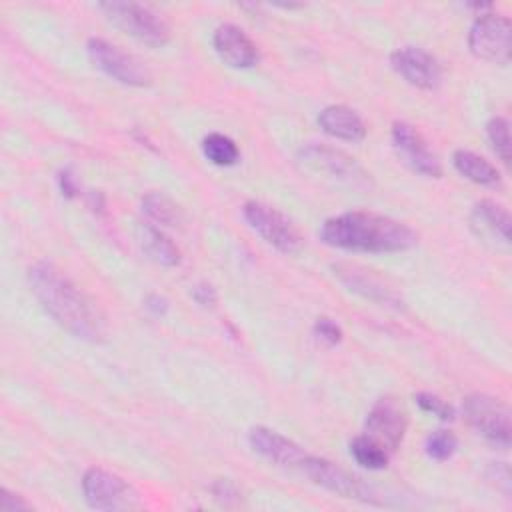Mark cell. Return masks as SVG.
<instances>
[{
    "instance_id": "obj_20",
    "label": "cell",
    "mask_w": 512,
    "mask_h": 512,
    "mask_svg": "<svg viewBox=\"0 0 512 512\" xmlns=\"http://www.w3.org/2000/svg\"><path fill=\"white\" fill-rule=\"evenodd\" d=\"M452 164L454 168L470 182L474 184H480V186H500L502 178H500V172L496 170V166L492 162H488L486 158H482L480 154L472 152V150H464V148H458L454 154H452Z\"/></svg>"
},
{
    "instance_id": "obj_10",
    "label": "cell",
    "mask_w": 512,
    "mask_h": 512,
    "mask_svg": "<svg viewBox=\"0 0 512 512\" xmlns=\"http://www.w3.org/2000/svg\"><path fill=\"white\" fill-rule=\"evenodd\" d=\"M298 472L304 474L316 486H320L332 494H338L342 498L372 500L370 488L360 478H356L354 474L346 472L344 468L336 466L334 462H330L326 458L308 454Z\"/></svg>"
},
{
    "instance_id": "obj_1",
    "label": "cell",
    "mask_w": 512,
    "mask_h": 512,
    "mask_svg": "<svg viewBox=\"0 0 512 512\" xmlns=\"http://www.w3.org/2000/svg\"><path fill=\"white\" fill-rule=\"evenodd\" d=\"M28 284L42 308L72 336L94 344L106 338V318L98 304L52 262L32 264Z\"/></svg>"
},
{
    "instance_id": "obj_31",
    "label": "cell",
    "mask_w": 512,
    "mask_h": 512,
    "mask_svg": "<svg viewBox=\"0 0 512 512\" xmlns=\"http://www.w3.org/2000/svg\"><path fill=\"white\" fill-rule=\"evenodd\" d=\"M490 470H492L490 478H498V486H496V488H500V490L508 496V494H510V472H508V464H506V462H494V464L490 466Z\"/></svg>"
},
{
    "instance_id": "obj_11",
    "label": "cell",
    "mask_w": 512,
    "mask_h": 512,
    "mask_svg": "<svg viewBox=\"0 0 512 512\" xmlns=\"http://www.w3.org/2000/svg\"><path fill=\"white\" fill-rule=\"evenodd\" d=\"M406 426V412L394 398L386 396L376 400L374 406L370 408L364 422V434L392 454L400 448L406 434Z\"/></svg>"
},
{
    "instance_id": "obj_25",
    "label": "cell",
    "mask_w": 512,
    "mask_h": 512,
    "mask_svg": "<svg viewBox=\"0 0 512 512\" xmlns=\"http://www.w3.org/2000/svg\"><path fill=\"white\" fill-rule=\"evenodd\" d=\"M458 448V440L456 436L450 432V430H434L428 434L426 442H424V450L426 454L436 460V462H444V460H450L454 456Z\"/></svg>"
},
{
    "instance_id": "obj_2",
    "label": "cell",
    "mask_w": 512,
    "mask_h": 512,
    "mask_svg": "<svg viewBox=\"0 0 512 512\" xmlns=\"http://www.w3.org/2000/svg\"><path fill=\"white\" fill-rule=\"evenodd\" d=\"M324 244L350 252H404L418 244V234L408 224L366 210H352L324 220L320 228Z\"/></svg>"
},
{
    "instance_id": "obj_30",
    "label": "cell",
    "mask_w": 512,
    "mask_h": 512,
    "mask_svg": "<svg viewBox=\"0 0 512 512\" xmlns=\"http://www.w3.org/2000/svg\"><path fill=\"white\" fill-rule=\"evenodd\" d=\"M190 294H192V298H194L200 306H204V308H212V306L216 304V290H214L210 284H206V282L196 284Z\"/></svg>"
},
{
    "instance_id": "obj_17",
    "label": "cell",
    "mask_w": 512,
    "mask_h": 512,
    "mask_svg": "<svg viewBox=\"0 0 512 512\" xmlns=\"http://www.w3.org/2000/svg\"><path fill=\"white\" fill-rule=\"evenodd\" d=\"M332 270H334V276L344 286H348V290L368 300H374L382 306H394V308L402 306V298L392 288H388L378 276H374L370 270L356 264H348V262L332 264Z\"/></svg>"
},
{
    "instance_id": "obj_7",
    "label": "cell",
    "mask_w": 512,
    "mask_h": 512,
    "mask_svg": "<svg viewBox=\"0 0 512 512\" xmlns=\"http://www.w3.org/2000/svg\"><path fill=\"white\" fill-rule=\"evenodd\" d=\"M242 216L248 226L278 252L296 254L302 248V236L298 228L280 210L258 200H248L242 206Z\"/></svg>"
},
{
    "instance_id": "obj_5",
    "label": "cell",
    "mask_w": 512,
    "mask_h": 512,
    "mask_svg": "<svg viewBox=\"0 0 512 512\" xmlns=\"http://www.w3.org/2000/svg\"><path fill=\"white\" fill-rule=\"evenodd\" d=\"M466 422L490 444L506 450L510 446V410L490 394H470L462 402Z\"/></svg>"
},
{
    "instance_id": "obj_12",
    "label": "cell",
    "mask_w": 512,
    "mask_h": 512,
    "mask_svg": "<svg viewBox=\"0 0 512 512\" xmlns=\"http://www.w3.org/2000/svg\"><path fill=\"white\" fill-rule=\"evenodd\" d=\"M390 64L398 76L422 90H436L442 84L440 62L420 46H400L390 54Z\"/></svg>"
},
{
    "instance_id": "obj_21",
    "label": "cell",
    "mask_w": 512,
    "mask_h": 512,
    "mask_svg": "<svg viewBox=\"0 0 512 512\" xmlns=\"http://www.w3.org/2000/svg\"><path fill=\"white\" fill-rule=\"evenodd\" d=\"M142 212L156 222V226H176L182 220V210L162 192H148L142 198Z\"/></svg>"
},
{
    "instance_id": "obj_23",
    "label": "cell",
    "mask_w": 512,
    "mask_h": 512,
    "mask_svg": "<svg viewBox=\"0 0 512 512\" xmlns=\"http://www.w3.org/2000/svg\"><path fill=\"white\" fill-rule=\"evenodd\" d=\"M202 154L206 156L208 162H212L216 166H232L240 158L236 142L220 132H210L204 136Z\"/></svg>"
},
{
    "instance_id": "obj_13",
    "label": "cell",
    "mask_w": 512,
    "mask_h": 512,
    "mask_svg": "<svg viewBox=\"0 0 512 512\" xmlns=\"http://www.w3.org/2000/svg\"><path fill=\"white\" fill-rule=\"evenodd\" d=\"M392 142L402 160L418 174L428 178L442 176V164L438 156L430 150L424 136L408 122L398 120L392 124Z\"/></svg>"
},
{
    "instance_id": "obj_29",
    "label": "cell",
    "mask_w": 512,
    "mask_h": 512,
    "mask_svg": "<svg viewBox=\"0 0 512 512\" xmlns=\"http://www.w3.org/2000/svg\"><path fill=\"white\" fill-rule=\"evenodd\" d=\"M32 504L26 502L20 494H14L8 488L0 490V510L2 512H20V510H30Z\"/></svg>"
},
{
    "instance_id": "obj_22",
    "label": "cell",
    "mask_w": 512,
    "mask_h": 512,
    "mask_svg": "<svg viewBox=\"0 0 512 512\" xmlns=\"http://www.w3.org/2000/svg\"><path fill=\"white\" fill-rule=\"evenodd\" d=\"M350 454L360 466L368 470H382L388 466L390 460V452L372 438H368L366 434H360L350 440Z\"/></svg>"
},
{
    "instance_id": "obj_6",
    "label": "cell",
    "mask_w": 512,
    "mask_h": 512,
    "mask_svg": "<svg viewBox=\"0 0 512 512\" xmlns=\"http://www.w3.org/2000/svg\"><path fill=\"white\" fill-rule=\"evenodd\" d=\"M468 48L480 60L506 66L512 48L510 20L496 12L478 14L468 32Z\"/></svg>"
},
{
    "instance_id": "obj_26",
    "label": "cell",
    "mask_w": 512,
    "mask_h": 512,
    "mask_svg": "<svg viewBox=\"0 0 512 512\" xmlns=\"http://www.w3.org/2000/svg\"><path fill=\"white\" fill-rule=\"evenodd\" d=\"M414 402L428 414L440 418L442 422H450L454 420V408L442 400L438 394H432V392H416L414 394Z\"/></svg>"
},
{
    "instance_id": "obj_19",
    "label": "cell",
    "mask_w": 512,
    "mask_h": 512,
    "mask_svg": "<svg viewBox=\"0 0 512 512\" xmlns=\"http://www.w3.org/2000/svg\"><path fill=\"white\" fill-rule=\"evenodd\" d=\"M136 240L140 250L156 264L172 268L178 266L182 260L180 248L164 234L162 228H158L156 224H144L140 222L136 226Z\"/></svg>"
},
{
    "instance_id": "obj_28",
    "label": "cell",
    "mask_w": 512,
    "mask_h": 512,
    "mask_svg": "<svg viewBox=\"0 0 512 512\" xmlns=\"http://www.w3.org/2000/svg\"><path fill=\"white\" fill-rule=\"evenodd\" d=\"M212 494L218 502L222 504H232L240 500V492L236 488V484H232L228 478H220L212 484Z\"/></svg>"
},
{
    "instance_id": "obj_16",
    "label": "cell",
    "mask_w": 512,
    "mask_h": 512,
    "mask_svg": "<svg viewBox=\"0 0 512 512\" xmlns=\"http://www.w3.org/2000/svg\"><path fill=\"white\" fill-rule=\"evenodd\" d=\"M470 226L482 242H488L494 248L508 250L512 220L502 204L494 200L476 202L470 214Z\"/></svg>"
},
{
    "instance_id": "obj_24",
    "label": "cell",
    "mask_w": 512,
    "mask_h": 512,
    "mask_svg": "<svg viewBox=\"0 0 512 512\" xmlns=\"http://www.w3.org/2000/svg\"><path fill=\"white\" fill-rule=\"evenodd\" d=\"M486 134H488V140L494 148V152L498 154V158L508 164L510 162V124L504 116H494L488 120L486 124Z\"/></svg>"
},
{
    "instance_id": "obj_18",
    "label": "cell",
    "mask_w": 512,
    "mask_h": 512,
    "mask_svg": "<svg viewBox=\"0 0 512 512\" xmlns=\"http://www.w3.org/2000/svg\"><path fill=\"white\" fill-rule=\"evenodd\" d=\"M320 130L332 138L346 142H360L366 136V124L356 110L344 104H332L320 110L316 118Z\"/></svg>"
},
{
    "instance_id": "obj_8",
    "label": "cell",
    "mask_w": 512,
    "mask_h": 512,
    "mask_svg": "<svg viewBox=\"0 0 512 512\" xmlns=\"http://www.w3.org/2000/svg\"><path fill=\"white\" fill-rule=\"evenodd\" d=\"M82 494L94 510H130L138 506V492L122 476L104 470L88 468L82 476Z\"/></svg>"
},
{
    "instance_id": "obj_3",
    "label": "cell",
    "mask_w": 512,
    "mask_h": 512,
    "mask_svg": "<svg viewBox=\"0 0 512 512\" xmlns=\"http://www.w3.org/2000/svg\"><path fill=\"white\" fill-rule=\"evenodd\" d=\"M296 162L312 176L334 186L364 190L370 186V174L346 152L326 144H306L296 152Z\"/></svg>"
},
{
    "instance_id": "obj_27",
    "label": "cell",
    "mask_w": 512,
    "mask_h": 512,
    "mask_svg": "<svg viewBox=\"0 0 512 512\" xmlns=\"http://www.w3.org/2000/svg\"><path fill=\"white\" fill-rule=\"evenodd\" d=\"M312 334L316 336V340L324 342L326 346H336L342 340V328L338 322H334L328 316H320L316 318L314 326H312Z\"/></svg>"
},
{
    "instance_id": "obj_32",
    "label": "cell",
    "mask_w": 512,
    "mask_h": 512,
    "mask_svg": "<svg viewBox=\"0 0 512 512\" xmlns=\"http://www.w3.org/2000/svg\"><path fill=\"white\" fill-rule=\"evenodd\" d=\"M58 186H60L62 196H66V198L78 196V184H76V178H74V174L70 170H62L58 174Z\"/></svg>"
},
{
    "instance_id": "obj_9",
    "label": "cell",
    "mask_w": 512,
    "mask_h": 512,
    "mask_svg": "<svg viewBox=\"0 0 512 512\" xmlns=\"http://www.w3.org/2000/svg\"><path fill=\"white\" fill-rule=\"evenodd\" d=\"M86 52L98 70H102L106 76L120 84L140 88L152 82L150 70L136 56L124 52L120 46L104 38H90L86 44Z\"/></svg>"
},
{
    "instance_id": "obj_34",
    "label": "cell",
    "mask_w": 512,
    "mask_h": 512,
    "mask_svg": "<svg viewBox=\"0 0 512 512\" xmlns=\"http://www.w3.org/2000/svg\"><path fill=\"white\" fill-rule=\"evenodd\" d=\"M90 206H92V210L102 212L104 210V196L100 192H90Z\"/></svg>"
},
{
    "instance_id": "obj_14",
    "label": "cell",
    "mask_w": 512,
    "mask_h": 512,
    "mask_svg": "<svg viewBox=\"0 0 512 512\" xmlns=\"http://www.w3.org/2000/svg\"><path fill=\"white\" fill-rule=\"evenodd\" d=\"M248 444L256 454H260L268 462L296 472L300 470L304 458L308 456V452H304L302 446L266 426H254L248 432Z\"/></svg>"
},
{
    "instance_id": "obj_4",
    "label": "cell",
    "mask_w": 512,
    "mask_h": 512,
    "mask_svg": "<svg viewBox=\"0 0 512 512\" xmlns=\"http://www.w3.org/2000/svg\"><path fill=\"white\" fill-rule=\"evenodd\" d=\"M98 8L118 30L126 32L128 36L136 38L146 46L160 48L170 40V26L158 12H154L146 4L110 0L100 2Z\"/></svg>"
},
{
    "instance_id": "obj_15",
    "label": "cell",
    "mask_w": 512,
    "mask_h": 512,
    "mask_svg": "<svg viewBox=\"0 0 512 512\" xmlns=\"http://www.w3.org/2000/svg\"><path fill=\"white\" fill-rule=\"evenodd\" d=\"M212 44H214V50L218 54V58L230 66V68H238V70H244V68H252L258 64L260 60V52H258V46L252 42V38L236 24H220L216 30H214V36H212Z\"/></svg>"
},
{
    "instance_id": "obj_33",
    "label": "cell",
    "mask_w": 512,
    "mask_h": 512,
    "mask_svg": "<svg viewBox=\"0 0 512 512\" xmlns=\"http://www.w3.org/2000/svg\"><path fill=\"white\" fill-rule=\"evenodd\" d=\"M144 306L154 316H162L168 310V300L164 296H160V294H148L146 300H144Z\"/></svg>"
}]
</instances>
